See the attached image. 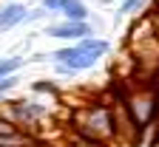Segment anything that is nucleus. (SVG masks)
I'll return each mask as SVG.
<instances>
[{"instance_id":"1","label":"nucleus","mask_w":159,"mask_h":147,"mask_svg":"<svg viewBox=\"0 0 159 147\" xmlns=\"http://www.w3.org/2000/svg\"><path fill=\"white\" fill-rule=\"evenodd\" d=\"M74 130L77 133H85L91 139H99V141H105L108 139H116V128H114V102L102 99V102H97L91 105V108L85 110H80L74 116Z\"/></svg>"},{"instance_id":"2","label":"nucleus","mask_w":159,"mask_h":147,"mask_svg":"<svg viewBox=\"0 0 159 147\" xmlns=\"http://www.w3.org/2000/svg\"><path fill=\"white\" fill-rule=\"evenodd\" d=\"M46 37H57V40H83V37H91L94 31H91V26L88 23H74V20H63V23H51V26H46V31H43Z\"/></svg>"},{"instance_id":"3","label":"nucleus","mask_w":159,"mask_h":147,"mask_svg":"<svg viewBox=\"0 0 159 147\" xmlns=\"http://www.w3.org/2000/svg\"><path fill=\"white\" fill-rule=\"evenodd\" d=\"M26 20H29V9L23 3H9L0 9V31H9L20 23H26Z\"/></svg>"},{"instance_id":"4","label":"nucleus","mask_w":159,"mask_h":147,"mask_svg":"<svg viewBox=\"0 0 159 147\" xmlns=\"http://www.w3.org/2000/svg\"><path fill=\"white\" fill-rule=\"evenodd\" d=\"M60 14L66 20H74V23H88V9H85L83 0H66Z\"/></svg>"},{"instance_id":"5","label":"nucleus","mask_w":159,"mask_h":147,"mask_svg":"<svg viewBox=\"0 0 159 147\" xmlns=\"http://www.w3.org/2000/svg\"><path fill=\"white\" fill-rule=\"evenodd\" d=\"M77 45H80V51H85V54L94 57L97 62H99V57L108 54V43H105V40H97V37H83Z\"/></svg>"},{"instance_id":"6","label":"nucleus","mask_w":159,"mask_h":147,"mask_svg":"<svg viewBox=\"0 0 159 147\" xmlns=\"http://www.w3.org/2000/svg\"><path fill=\"white\" fill-rule=\"evenodd\" d=\"M80 57V48L77 45H66V48H57L54 54H51V59L54 62H63V65H71L74 68V59Z\"/></svg>"},{"instance_id":"7","label":"nucleus","mask_w":159,"mask_h":147,"mask_svg":"<svg viewBox=\"0 0 159 147\" xmlns=\"http://www.w3.org/2000/svg\"><path fill=\"white\" fill-rule=\"evenodd\" d=\"M23 65V59L20 57H9V59H0V79H6L11 74H17V68Z\"/></svg>"},{"instance_id":"8","label":"nucleus","mask_w":159,"mask_h":147,"mask_svg":"<svg viewBox=\"0 0 159 147\" xmlns=\"http://www.w3.org/2000/svg\"><path fill=\"white\" fill-rule=\"evenodd\" d=\"M142 9H145V0H122V6H119V14L131 17V14L142 11Z\"/></svg>"},{"instance_id":"9","label":"nucleus","mask_w":159,"mask_h":147,"mask_svg":"<svg viewBox=\"0 0 159 147\" xmlns=\"http://www.w3.org/2000/svg\"><path fill=\"white\" fill-rule=\"evenodd\" d=\"M77 48H80V45H77ZM94 65H97V59L88 57L85 51H80V57L74 59V68H77V71H85V68H94Z\"/></svg>"},{"instance_id":"10","label":"nucleus","mask_w":159,"mask_h":147,"mask_svg":"<svg viewBox=\"0 0 159 147\" xmlns=\"http://www.w3.org/2000/svg\"><path fill=\"white\" fill-rule=\"evenodd\" d=\"M37 93H51V96H60V91H57V85H54V82H34V85H31Z\"/></svg>"},{"instance_id":"11","label":"nucleus","mask_w":159,"mask_h":147,"mask_svg":"<svg viewBox=\"0 0 159 147\" xmlns=\"http://www.w3.org/2000/svg\"><path fill=\"white\" fill-rule=\"evenodd\" d=\"M63 3H66V0H40V6H43L48 14H60V11H63Z\"/></svg>"},{"instance_id":"12","label":"nucleus","mask_w":159,"mask_h":147,"mask_svg":"<svg viewBox=\"0 0 159 147\" xmlns=\"http://www.w3.org/2000/svg\"><path fill=\"white\" fill-rule=\"evenodd\" d=\"M17 74H11V76H6V79H0V96H3V93H9L11 88H17Z\"/></svg>"},{"instance_id":"13","label":"nucleus","mask_w":159,"mask_h":147,"mask_svg":"<svg viewBox=\"0 0 159 147\" xmlns=\"http://www.w3.org/2000/svg\"><path fill=\"white\" fill-rule=\"evenodd\" d=\"M54 71H57V76H68V79L80 74L77 68H71V65H63V62H54Z\"/></svg>"},{"instance_id":"14","label":"nucleus","mask_w":159,"mask_h":147,"mask_svg":"<svg viewBox=\"0 0 159 147\" xmlns=\"http://www.w3.org/2000/svg\"><path fill=\"white\" fill-rule=\"evenodd\" d=\"M153 6H156V14H159V0H153Z\"/></svg>"},{"instance_id":"15","label":"nucleus","mask_w":159,"mask_h":147,"mask_svg":"<svg viewBox=\"0 0 159 147\" xmlns=\"http://www.w3.org/2000/svg\"><path fill=\"white\" fill-rule=\"evenodd\" d=\"M97 3H114V0H97Z\"/></svg>"}]
</instances>
